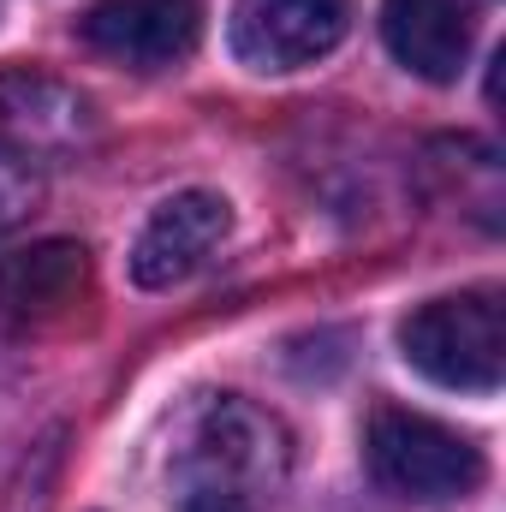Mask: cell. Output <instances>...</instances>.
<instances>
[{
    "mask_svg": "<svg viewBox=\"0 0 506 512\" xmlns=\"http://www.w3.org/2000/svg\"><path fill=\"white\" fill-rule=\"evenodd\" d=\"M292 471V441L274 411L239 393H221L191 411L173 447V501L179 512H262Z\"/></svg>",
    "mask_w": 506,
    "mask_h": 512,
    "instance_id": "obj_1",
    "label": "cell"
},
{
    "mask_svg": "<svg viewBox=\"0 0 506 512\" xmlns=\"http://www.w3.org/2000/svg\"><path fill=\"white\" fill-rule=\"evenodd\" d=\"M399 352L417 376L459 393H495L506 376V316L501 292L429 298L399 322Z\"/></svg>",
    "mask_w": 506,
    "mask_h": 512,
    "instance_id": "obj_2",
    "label": "cell"
},
{
    "mask_svg": "<svg viewBox=\"0 0 506 512\" xmlns=\"http://www.w3.org/2000/svg\"><path fill=\"white\" fill-rule=\"evenodd\" d=\"M364 453H370L376 483H387L405 501H465L489 471L471 435H459L423 411H405V405H381L370 417Z\"/></svg>",
    "mask_w": 506,
    "mask_h": 512,
    "instance_id": "obj_3",
    "label": "cell"
},
{
    "mask_svg": "<svg viewBox=\"0 0 506 512\" xmlns=\"http://www.w3.org/2000/svg\"><path fill=\"white\" fill-rule=\"evenodd\" d=\"M352 30V0H233V54L251 72H298L334 54Z\"/></svg>",
    "mask_w": 506,
    "mask_h": 512,
    "instance_id": "obj_4",
    "label": "cell"
},
{
    "mask_svg": "<svg viewBox=\"0 0 506 512\" xmlns=\"http://www.w3.org/2000/svg\"><path fill=\"white\" fill-rule=\"evenodd\" d=\"M227 233H233V203L221 191H179L143 221L131 245V280L149 292H167L221 251Z\"/></svg>",
    "mask_w": 506,
    "mask_h": 512,
    "instance_id": "obj_5",
    "label": "cell"
},
{
    "mask_svg": "<svg viewBox=\"0 0 506 512\" xmlns=\"http://www.w3.org/2000/svg\"><path fill=\"white\" fill-rule=\"evenodd\" d=\"M78 30L96 54L149 72V66H173L197 48L203 6L197 0H96Z\"/></svg>",
    "mask_w": 506,
    "mask_h": 512,
    "instance_id": "obj_6",
    "label": "cell"
},
{
    "mask_svg": "<svg viewBox=\"0 0 506 512\" xmlns=\"http://www.w3.org/2000/svg\"><path fill=\"white\" fill-rule=\"evenodd\" d=\"M381 36H387V54L411 78L453 84L471 60V6L465 0H381Z\"/></svg>",
    "mask_w": 506,
    "mask_h": 512,
    "instance_id": "obj_7",
    "label": "cell"
},
{
    "mask_svg": "<svg viewBox=\"0 0 506 512\" xmlns=\"http://www.w3.org/2000/svg\"><path fill=\"white\" fill-rule=\"evenodd\" d=\"M90 292V251L72 239H42L0 262V310L18 322H54Z\"/></svg>",
    "mask_w": 506,
    "mask_h": 512,
    "instance_id": "obj_8",
    "label": "cell"
},
{
    "mask_svg": "<svg viewBox=\"0 0 506 512\" xmlns=\"http://www.w3.org/2000/svg\"><path fill=\"white\" fill-rule=\"evenodd\" d=\"M84 126H90V108L66 84H54L42 72H0V137L18 155L54 149V143H78Z\"/></svg>",
    "mask_w": 506,
    "mask_h": 512,
    "instance_id": "obj_9",
    "label": "cell"
}]
</instances>
